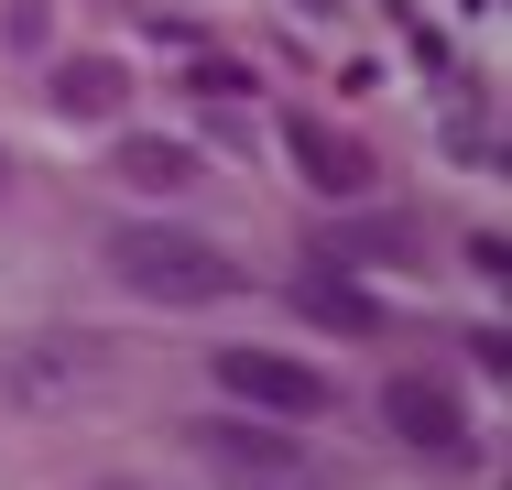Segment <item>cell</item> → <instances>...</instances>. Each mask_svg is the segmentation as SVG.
Wrapping results in <instances>:
<instances>
[{
	"mask_svg": "<svg viewBox=\"0 0 512 490\" xmlns=\"http://www.w3.org/2000/svg\"><path fill=\"white\" fill-rule=\"evenodd\" d=\"M109 273H120V294H142V305H229V294L251 284L218 240L175 229V218H120L109 229Z\"/></svg>",
	"mask_w": 512,
	"mask_h": 490,
	"instance_id": "obj_1",
	"label": "cell"
},
{
	"mask_svg": "<svg viewBox=\"0 0 512 490\" xmlns=\"http://www.w3.org/2000/svg\"><path fill=\"white\" fill-rule=\"evenodd\" d=\"M99 382H109L99 338H22V349H0V403H22V414H66Z\"/></svg>",
	"mask_w": 512,
	"mask_h": 490,
	"instance_id": "obj_2",
	"label": "cell"
},
{
	"mask_svg": "<svg viewBox=\"0 0 512 490\" xmlns=\"http://www.w3.org/2000/svg\"><path fill=\"white\" fill-rule=\"evenodd\" d=\"M207 382L240 392V403H251V414H273V425H306V414L338 403V382H327L316 360H284V349H218V360H207Z\"/></svg>",
	"mask_w": 512,
	"mask_h": 490,
	"instance_id": "obj_3",
	"label": "cell"
},
{
	"mask_svg": "<svg viewBox=\"0 0 512 490\" xmlns=\"http://www.w3.org/2000/svg\"><path fill=\"white\" fill-rule=\"evenodd\" d=\"M382 425H393L404 447H425V458H458V447H469V414H458V392H447V382H425V371L382 382Z\"/></svg>",
	"mask_w": 512,
	"mask_h": 490,
	"instance_id": "obj_4",
	"label": "cell"
},
{
	"mask_svg": "<svg viewBox=\"0 0 512 490\" xmlns=\"http://www.w3.org/2000/svg\"><path fill=\"white\" fill-rule=\"evenodd\" d=\"M44 98H55L66 120H120V109H131V66H120V55H55Z\"/></svg>",
	"mask_w": 512,
	"mask_h": 490,
	"instance_id": "obj_5",
	"label": "cell"
},
{
	"mask_svg": "<svg viewBox=\"0 0 512 490\" xmlns=\"http://www.w3.org/2000/svg\"><path fill=\"white\" fill-rule=\"evenodd\" d=\"M197 458H207V469H229V480L306 469V458H295V436H273V425H240V414H207V425H197Z\"/></svg>",
	"mask_w": 512,
	"mask_h": 490,
	"instance_id": "obj_6",
	"label": "cell"
},
{
	"mask_svg": "<svg viewBox=\"0 0 512 490\" xmlns=\"http://www.w3.org/2000/svg\"><path fill=\"white\" fill-rule=\"evenodd\" d=\"M284 153H295V175H306L316 196H360V186H371V153H360L349 131H327V120H295Z\"/></svg>",
	"mask_w": 512,
	"mask_h": 490,
	"instance_id": "obj_7",
	"label": "cell"
},
{
	"mask_svg": "<svg viewBox=\"0 0 512 490\" xmlns=\"http://www.w3.org/2000/svg\"><path fill=\"white\" fill-rule=\"evenodd\" d=\"M295 305H306L327 338H371V327H382V294H371V284H349L338 262H306V273H295Z\"/></svg>",
	"mask_w": 512,
	"mask_h": 490,
	"instance_id": "obj_8",
	"label": "cell"
},
{
	"mask_svg": "<svg viewBox=\"0 0 512 490\" xmlns=\"http://www.w3.org/2000/svg\"><path fill=\"white\" fill-rule=\"evenodd\" d=\"M109 164H120V186H142V196H175V186H197V153H186V142H153V131H131V142H120Z\"/></svg>",
	"mask_w": 512,
	"mask_h": 490,
	"instance_id": "obj_9",
	"label": "cell"
},
{
	"mask_svg": "<svg viewBox=\"0 0 512 490\" xmlns=\"http://www.w3.org/2000/svg\"><path fill=\"white\" fill-rule=\"evenodd\" d=\"M338 251H349V262H414V229H404V218H360ZM338 251H327V262H338Z\"/></svg>",
	"mask_w": 512,
	"mask_h": 490,
	"instance_id": "obj_10",
	"label": "cell"
},
{
	"mask_svg": "<svg viewBox=\"0 0 512 490\" xmlns=\"http://www.w3.org/2000/svg\"><path fill=\"white\" fill-rule=\"evenodd\" d=\"M186 88H197V98H240L251 66H240V55H186Z\"/></svg>",
	"mask_w": 512,
	"mask_h": 490,
	"instance_id": "obj_11",
	"label": "cell"
},
{
	"mask_svg": "<svg viewBox=\"0 0 512 490\" xmlns=\"http://www.w3.org/2000/svg\"><path fill=\"white\" fill-rule=\"evenodd\" d=\"M0 22H11V44H22V55H33V44H44V33H55V11H44V0H11V11H0Z\"/></svg>",
	"mask_w": 512,
	"mask_h": 490,
	"instance_id": "obj_12",
	"label": "cell"
},
{
	"mask_svg": "<svg viewBox=\"0 0 512 490\" xmlns=\"http://www.w3.org/2000/svg\"><path fill=\"white\" fill-rule=\"evenodd\" d=\"M229 490H327L316 469H262V480H229Z\"/></svg>",
	"mask_w": 512,
	"mask_h": 490,
	"instance_id": "obj_13",
	"label": "cell"
},
{
	"mask_svg": "<svg viewBox=\"0 0 512 490\" xmlns=\"http://www.w3.org/2000/svg\"><path fill=\"white\" fill-rule=\"evenodd\" d=\"M99 490H175V480H142V469H109Z\"/></svg>",
	"mask_w": 512,
	"mask_h": 490,
	"instance_id": "obj_14",
	"label": "cell"
},
{
	"mask_svg": "<svg viewBox=\"0 0 512 490\" xmlns=\"http://www.w3.org/2000/svg\"><path fill=\"white\" fill-rule=\"evenodd\" d=\"M0 196H11V153H0Z\"/></svg>",
	"mask_w": 512,
	"mask_h": 490,
	"instance_id": "obj_15",
	"label": "cell"
}]
</instances>
